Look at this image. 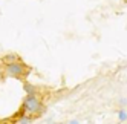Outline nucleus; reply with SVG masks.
Returning <instances> with one entry per match:
<instances>
[{
    "instance_id": "nucleus-8",
    "label": "nucleus",
    "mask_w": 127,
    "mask_h": 124,
    "mask_svg": "<svg viewBox=\"0 0 127 124\" xmlns=\"http://www.w3.org/2000/svg\"><path fill=\"white\" fill-rule=\"evenodd\" d=\"M2 80H3V72L0 70V81H2Z\"/></svg>"
},
{
    "instance_id": "nucleus-3",
    "label": "nucleus",
    "mask_w": 127,
    "mask_h": 124,
    "mask_svg": "<svg viewBox=\"0 0 127 124\" xmlns=\"http://www.w3.org/2000/svg\"><path fill=\"white\" fill-rule=\"evenodd\" d=\"M118 121L120 123H126L127 121V110H126V107H121L120 110H118Z\"/></svg>"
},
{
    "instance_id": "nucleus-7",
    "label": "nucleus",
    "mask_w": 127,
    "mask_h": 124,
    "mask_svg": "<svg viewBox=\"0 0 127 124\" xmlns=\"http://www.w3.org/2000/svg\"><path fill=\"white\" fill-rule=\"evenodd\" d=\"M67 124H81V123H80L78 120H72V121H69Z\"/></svg>"
},
{
    "instance_id": "nucleus-1",
    "label": "nucleus",
    "mask_w": 127,
    "mask_h": 124,
    "mask_svg": "<svg viewBox=\"0 0 127 124\" xmlns=\"http://www.w3.org/2000/svg\"><path fill=\"white\" fill-rule=\"evenodd\" d=\"M23 109L28 115H34V113H40L43 110V104L41 100L38 98L37 95H28L23 101Z\"/></svg>"
},
{
    "instance_id": "nucleus-6",
    "label": "nucleus",
    "mask_w": 127,
    "mask_h": 124,
    "mask_svg": "<svg viewBox=\"0 0 127 124\" xmlns=\"http://www.w3.org/2000/svg\"><path fill=\"white\" fill-rule=\"evenodd\" d=\"M29 123H31V118L28 117V115L22 117V118H20V121H19V124H29Z\"/></svg>"
},
{
    "instance_id": "nucleus-2",
    "label": "nucleus",
    "mask_w": 127,
    "mask_h": 124,
    "mask_svg": "<svg viewBox=\"0 0 127 124\" xmlns=\"http://www.w3.org/2000/svg\"><path fill=\"white\" fill-rule=\"evenodd\" d=\"M5 72H6V75H9V77L22 78L23 75H26V74L29 72V69L19 60V61H14V63H11V64H6Z\"/></svg>"
},
{
    "instance_id": "nucleus-4",
    "label": "nucleus",
    "mask_w": 127,
    "mask_h": 124,
    "mask_svg": "<svg viewBox=\"0 0 127 124\" xmlns=\"http://www.w3.org/2000/svg\"><path fill=\"white\" fill-rule=\"evenodd\" d=\"M14 61H19V57L17 55H5L3 57V63L5 64H11V63H14Z\"/></svg>"
},
{
    "instance_id": "nucleus-5",
    "label": "nucleus",
    "mask_w": 127,
    "mask_h": 124,
    "mask_svg": "<svg viewBox=\"0 0 127 124\" xmlns=\"http://www.w3.org/2000/svg\"><path fill=\"white\" fill-rule=\"evenodd\" d=\"M25 87H26V91H28V95H34V93H35V89H34V86H32V84L26 83Z\"/></svg>"
}]
</instances>
